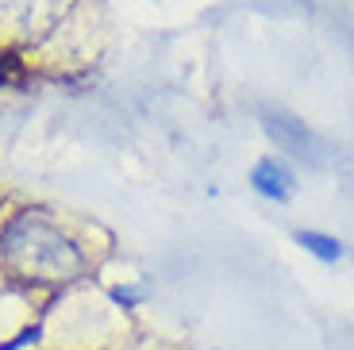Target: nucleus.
<instances>
[{"instance_id":"1","label":"nucleus","mask_w":354,"mask_h":350,"mask_svg":"<svg viewBox=\"0 0 354 350\" xmlns=\"http://www.w3.org/2000/svg\"><path fill=\"white\" fill-rule=\"evenodd\" d=\"M250 181H254V189L262 196H270V201H289L292 196V174H289V166L277 162V158L258 162L254 174H250Z\"/></svg>"},{"instance_id":"2","label":"nucleus","mask_w":354,"mask_h":350,"mask_svg":"<svg viewBox=\"0 0 354 350\" xmlns=\"http://www.w3.org/2000/svg\"><path fill=\"white\" fill-rule=\"evenodd\" d=\"M266 131L274 135L285 150H292L297 158H308L312 154V150H308L312 147V135L304 131L297 120H289V116H270V120H266Z\"/></svg>"},{"instance_id":"3","label":"nucleus","mask_w":354,"mask_h":350,"mask_svg":"<svg viewBox=\"0 0 354 350\" xmlns=\"http://www.w3.org/2000/svg\"><path fill=\"white\" fill-rule=\"evenodd\" d=\"M297 243H301L304 250H312L316 258H324V262H335L339 254H343V246H339L335 239L319 235V231H301V235H297Z\"/></svg>"},{"instance_id":"4","label":"nucleus","mask_w":354,"mask_h":350,"mask_svg":"<svg viewBox=\"0 0 354 350\" xmlns=\"http://www.w3.org/2000/svg\"><path fill=\"white\" fill-rule=\"evenodd\" d=\"M4 81H8V70H4V66H0V85H4Z\"/></svg>"}]
</instances>
